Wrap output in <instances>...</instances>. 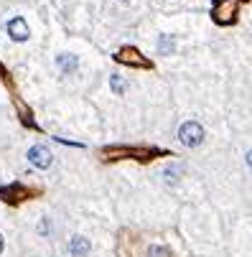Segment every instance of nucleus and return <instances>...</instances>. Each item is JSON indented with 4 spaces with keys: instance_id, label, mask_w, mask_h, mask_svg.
Returning <instances> with one entry per match:
<instances>
[{
    "instance_id": "8",
    "label": "nucleus",
    "mask_w": 252,
    "mask_h": 257,
    "mask_svg": "<svg viewBox=\"0 0 252 257\" xmlns=\"http://www.w3.org/2000/svg\"><path fill=\"white\" fill-rule=\"evenodd\" d=\"M148 257H171V252H168L166 247H158V245H153L151 250H148Z\"/></svg>"
},
{
    "instance_id": "1",
    "label": "nucleus",
    "mask_w": 252,
    "mask_h": 257,
    "mask_svg": "<svg viewBox=\"0 0 252 257\" xmlns=\"http://www.w3.org/2000/svg\"><path fill=\"white\" fill-rule=\"evenodd\" d=\"M204 128L196 123V120H189V123H184L181 128H179V138H181V143L186 145V148H199L201 143H204Z\"/></svg>"
},
{
    "instance_id": "6",
    "label": "nucleus",
    "mask_w": 252,
    "mask_h": 257,
    "mask_svg": "<svg viewBox=\"0 0 252 257\" xmlns=\"http://www.w3.org/2000/svg\"><path fill=\"white\" fill-rule=\"evenodd\" d=\"M56 64H59V69H62L64 74H74V71H77V66H79V59L74 56V54H59Z\"/></svg>"
},
{
    "instance_id": "11",
    "label": "nucleus",
    "mask_w": 252,
    "mask_h": 257,
    "mask_svg": "<svg viewBox=\"0 0 252 257\" xmlns=\"http://www.w3.org/2000/svg\"><path fill=\"white\" fill-rule=\"evenodd\" d=\"M247 165H250V168H252V150H250V153H247Z\"/></svg>"
},
{
    "instance_id": "10",
    "label": "nucleus",
    "mask_w": 252,
    "mask_h": 257,
    "mask_svg": "<svg viewBox=\"0 0 252 257\" xmlns=\"http://www.w3.org/2000/svg\"><path fill=\"white\" fill-rule=\"evenodd\" d=\"M160 51H173V41H168L166 36H160Z\"/></svg>"
},
{
    "instance_id": "4",
    "label": "nucleus",
    "mask_w": 252,
    "mask_h": 257,
    "mask_svg": "<svg viewBox=\"0 0 252 257\" xmlns=\"http://www.w3.org/2000/svg\"><path fill=\"white\" fill-rule=\"evenodd\" d=\"M117 62L123 64H132V66H151V62H148L145 56L138 54V49H123L120 54H117Z\"/></svg>"
},
{
    "instance_id": "3",
    "label": "nucleus",
    "mask_w": 252,
    "mask_h": 257,
    "mask_svg": "<svg viewBox=\"0 0 252 257\" xmlns=\"http://www.w3.org/2000/svg\"><path fill=\"white\" fill-rule=\"evenodd\" d=\"M234 10H237V3H234V0H219L217 8H214V18H217L219 23H227V21L234 18Z\"/></svg>"
},
{
    "instance_id": "5",
    "label": "nucleus",
    "mask_w": 252,
    "mask_h": 257,
    "mask_svg": "<svg viewBox=\"0 0 252 257\" xmlns=\"http://www.w3.org/2000/svg\"><path fill=\"white\" fill-rule=\"evenodd\" d=\"M5 28H8V33H10L13 41H26L28 36H31V33H28V26H26L23 18H10Z\"/></svg>"
},
{
    "instance_id": "2",
    "label": "nucleus",
    "mask_w": 252,
    "mask_h": 257,
    "mask_svg": "<svg viewBox=\"0 0 252 257\" xmlns=\"http://www.w3.org/2000/svg\"><path fill=\"white\" fill-rule=\"evenodd\" d=\"M28 161H31L36 168H49L51 165V150L46 145H33L31 150H28Z\"/></svg>"
},
{
    "instance_id": "12",
    "label": "nucleus",
    "mask_w": 252,
    "mask_h": 257,
    "mask_svg": "<svg viewBox=\"0 0 252 257\" xmlns=\"http://www.w3.org/2000/svg\"><path fill=\"white\" fill-rule=\"evenodd\" d=\"M0 252H3V237H0Z\"/></svg>"
},
{
    "instance_id": "13",
    "label": "nucleus",
    "mask_w": 252,
    "mask_h": 257,
    "mask_svg": "<svg viewBox=\"0 0 252 257\" xmlns=\"http://www.w3.org/2000/svg\"><path fill=\"white\" fill-rule=\"evenodd\" d=\"M120 3H130V0H120Z\"/></svg>"
},
{
    "instance_id": "9",
    "label": "nucleus",
    "mask_w": 252,
    "mask_h": 257,
    "mask_svg": "<svg viewBox=\"0 0 252 257\" xmlns=\"http://www.w3.org/2000/svg\"><path fill=\"white\" fill-rule=\"evenodd\" d=\"M110 84H112V89H115L117 95H123V92H125V87H123V79L117 77V74H112V77H110Z\"/></svg>"
},
{
    "instance_id": "7",
    "label": "nucleus",
    "mask_w": 252,
    "mask_h": 257,
    "mask_svg": "<svg viewBox=\"0 0 252 257\" xmlns=\"http://www.w3.org/2000/svg\"><path fill=\"white\" fill-rule=\"evenodd\" d=\"M69 252H71V255H77V257L90 255V242H87L84 237H74V239L69 242Z\"/></svg>"
}]
</instances>
